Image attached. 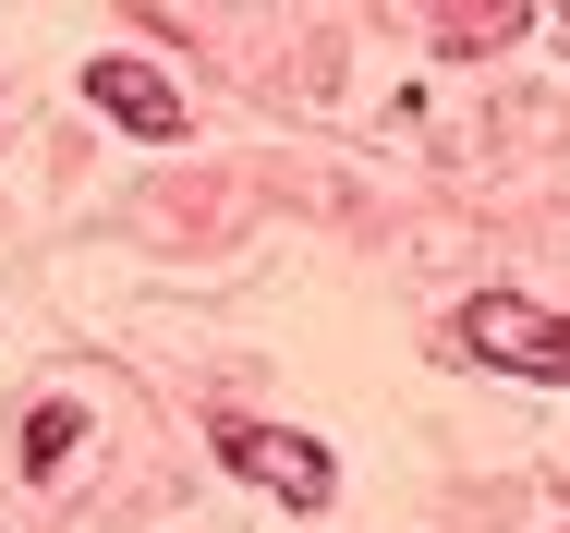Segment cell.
Instances as JSON below:
<instances>
[{
  "mask_svg": "<svg viewBox=\"0 0 570 533\" xmlns=\"http://www.w3.org/2000/svg\"><path fill=\"white\" fill-rule=\"evenodd\" d=\"M73 436H86L73 401H37V425H24V473H61V461H73Z\"/></svg>",
  "mask_w": 570,
  "mask_h": 533,
  "instance_id": "obj_4",
  "label": "cell"
},
{
  "mask_svg": "<svg viewBox=\"0 0 570 533\" xmlns=\"http://www.w3.org/2000/svg\"><path fill=\"white\" fill-rule=\"evenodd\" d=\"M219 461L243 473V485L292 497V510H328V485H341V473H328V448H316V436H292V425H230Z\"/></svg>",
  "mask_w": 570,
  "mask_h": 533,
  "instance_id": "obj_2",
  "label": "cell"
},
{
  "mask_svg": "<svg viewBox=\"0 0 570 533\" xmlns=\"http://www.w3.org/2000/svg\"><path fill=\"white\" fill-rule=\"evenodd\" d=\"M461 339H473L485 364L534 376V388H570V316H547V304H522V292H485V304L461 316Z\"/></svg>",
  "mask_w": 570,
  "mask_h": 533,
  "instance_id": "obj_1",
  "label": "cell"
},
{
  "mask_svg": "<svg viewBox=\"0 0 570 533\" xmlns=\"http://www.w3.org/2000/svg\"><path fill=\"white\" fill-rule=\"evenodd\" d=\"M86 98L110 109L121 134H158V146H170V134H183V86H170V73H158V61H134V49H110V61H98V73H86Z\"/></svg>",
  "mask_w": 570,
  "mask_h": 533,
  "instance_id": "obj_3",
  "label": "cell"
}]
</instances>
